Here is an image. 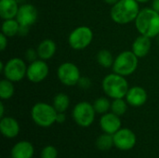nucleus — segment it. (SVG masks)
I'll list each match as a JSON object with an SVG mask.
<instances>
[{"instance_id":"nucleus-26","label":"nucleus","mask_w":159,"mask_h":158,"mask_svg":"<svg viewBox=\"0 0 159 158\" xmlns=\"http://www.w3.org/2000/svg\"><path fill=\"white\" fill-rule=\"evenodd\" d=\"M128 102L124 99H115L112 102L111 104V110L114 114H116L118 116H121L125 115V113L128 110Z\"/></svg>"},{"instance_id":"nucleus-30","label":"nucleus","mask_w":159,"mask_h":158,"mask_svg":"<svg viewBox=\"0 0 159 158\" xmlns=\"http://www.w3.org/2000/svg\"><path fill=\"white\" fill-rule=\"evenodd\" d=\"M7 47V36L1 33L0 34V50L4 51Z\"/></svg>"},{"instance_id":"nucleus-31","label":"nucleus","mask_w":159,"mask_h":158,"mask_svg":"<svg viewBox=\"0 0 159 158\" xmlns=\"http://www.w3.org/2000/svg\"><path fill=\"white\" fill-rule=\"evenodd\" d=\"M66 120V115L64 113H58L57 114V117H56V123L59 124H62L64 123Z\"/></svg>"},{"instance_id":"nucleus-19","label":"nucleus","mask_w":159,"mask_h":158,"mask_svg":"<svg viewBox=\"0 0 159 158\" xmlns=\"http://www.w3.org/2000/svg\"><path fill=\"white\" fill-rule=\"evenodd\" d=\"M36 50H37L39 59L47 61V60L51 59L55 55L56 50H57V46L53 40L47 38L39 43Z\"/></svg>"},{"instance_id":"nucleus-4","label":"nucleus","mask_w":159,"mask_h":158,"mask_svg":"<svg viewBox=\"0 0 159 158\" xmlns=\"http://www.w3.org/2000/svg\"><path fill=\"white\" fill-rule=\"evenodd\" d=\"M57 114L53 105L46 102H37L31 110L33 121L41 128H49L56 123Z\"/></svg>"},{"instance_id":"nucleus-28","label":"nucleus","mask_w":159,"mask_h":158,"mask_svg":"<svg viewBox=\"0 0 159 158\" xmlns=\"http://www.w3.org/2000/svg\"><path fill=\"white\" fill-rule=\"evenodd\" d=\"M38 57V53H37V50L36 49H34V48H28L26 51H25V59L29 61V62H32V61H34L37 60Z\"/></svg>"},{"instance_id":"nucleus-12","label":"nucleus","mask_w":159,"mask_h":158,"mask_svg":"<svg viewBox=\"0 0 159 158\" xmlns=\"http://www.w3.org/2000/svg\"><path fill=\"white\" fill-rule=\"evenodd\" d=\"M38 18V12L36 7L32 4H22L19 7V11L16 16V20L21 27L30 28L35 23Z\"/></svg>"},{"instance_id":"nucleus-23","label":"nucleus","mask_w":159,"mask_h":158,"mask_svg":"<svg viewBox=\"0 0 159 158\" xmlns=\"http://www.w3.org/2000/svg\"><path fill=\"white\" fill-rule=\"evenodd\" d=\"M15 92V87L12 81L3 79L0 82V98L1 100H9Z\"/></svg>"},{"instance_id":"nucleus-21","label":"nucleus","mask_w":159,"mask_h":158,"mask_svg":"<svg viewBox=\"0 0 159 158\" xmlns=\"http://www.w3.org/2000/svg\"><path fill=\"white\" fill-rule=\"evenodd\" d=\"M52 105L58 113H64L70 105V99L65 93H58L53 99Z\"/></svg>"},{"instance_id":"nucleus-17","label":"nucleus","mask_w":159,"mask_h":158,"mask_svg":"<svg viewBox=\"0 0 159 158\" xmlns=\"http://www.w3.org/2000/svg\"><path fill=\"white\" fill-rule=\"evenodd\" d=\"M34 153V146L27 141L16 143L11 149V158H32Z\"/></svg>"},{"instance_id":"nucleus-33","label":"nucleus","mask_w":159,"mask_h":158,"mask_svg":"<svg viewBox=\"0 0 159 158\" xmlns=\"http://www.w3.org/2000/svg\"><path fill=\"white\" fill-rule=\"evenodd\" d=\"M4 113H5V108H4V104L1 102H0V117H4Z\"/></svg>"},{"instance_id":"nucleus-10","label":"nucleus","mask_w":159,"mask_h":158,"mask_svg":"<svg viewBox=\"0 0 159 158\" xmlns=\"http://www.w3.org/2000/svg\"><path fill=\"white\" fill-rule=\"evenodd\" d=\"M48 73L49 69L48 63L46 61L39 59L30 62V64L27 66L26 77L30 82L37 84L44 81L48 75Z\"/></svg>"},{"instance_id":"nucleus-7","label":"nucleus","mask_w":159,"mask_h":158,"mask_svg":"<svg viewBox=\"0 0 159 158\" xmlns=\"http://www.w3.org/2000/svg\"><path fill=\"white\" fill-rule=\"evenodd\" d=\"M96 111L93 104L88 102H78L73 109L72 115L75 122L82 128L89 127L95 119Z\"/></svg>"},{"instance_id":"nucleus-16","label":"nucleus","mask_w":159,"mask_h":158,"mask_svg":"<svg viewBox=\"0 0 159 158\" xmlns=\"http://www.w3.org/2000/svg\"><path fill=\"white\" fill-rule=\"evenodd\" d=\"M151 46H152L151 38L140 34L133 41L131 46V50L138 58H143L149 53L151 49Z\"/></svg>"},{"instance_id":"nucleus-18","label":"nucleus","mask_w":159,"mask_h":158,"mask_svg":"<svg viewBox=\"0 0 159 158\" xmlns=\"http://www.w3.org/2000/svg\"><path fill=\"white\" fill-rule=\"evenodd\" d=\"M20 6L17 0H0V17L4 20L15 19Z\"/></svg>"},{"instance_id":"nucleus-14","label":"nucleus","mask_w":159,"mask_h":158,"mask_svg":"<svg viewBox=\"0 0 159 158\" xmlns=\"http://www.w3.org/2000/svg\"><path fill=\"white\" fill-rule=\"evenodd\" d=\"M125 98L129 105L132 107H141L147 102L148 95L143 88L135 86L129 89Z\"/></svg>"},{"instance_id":"nucleus-22","label":"nucleus","mask_w":159,"mask_h":158,"mask_svg":"<svg viewBox=\"0 0 159 158\" xmlns=\"http://www.w3.org/2000/svg\"><path fill=\"white\" fill-rule=\"evenodd\" d=\"M98 63L103 68H111L114 64V57L108 49H101L96 56Z\"/></svg>"},{"instance_id":"nucleus-6","label":"nucleus","mask_w":159,"mask_h":158,"mask_svg":"<svg viewBox=\"0 0 159 158\" xmlns=\"http://www.w3.org/2000/svg\"><path fill=\"white\" fill-rule=\"evenodd\" d=\"M93 40V32L89 26H78L75 28L68 36V44L75 50L87 48Z\"/></svg>"},{"instance_id":"nucleus-1","label":"nucleus","mask_w":159,"mask_h":158,"mask_svg":"<svg viewBox=\"0 0 159 158\" xmlns=\"http://www.w3.org/2000/svg\"><path fill=\"white\" fill-rule=\"evenodd\" d=\"M135 27L140 34L149 38L159 35V13L152 7H144L140 10L136 20Z\"/></svg>"},{"instance_id":"nucleus-8","label":"nucleus","mask_w":159,"mask_h":158,"mask_svg":"<svg viewBox=\"0 0 159 158\" xmlns=\"http://www.w3.org/2000/svg\"><path fill=\"white\" fill-rule=\"evenodd\" d=\"M27 66L20 58H12L5 63L4 70L2 74L6 79L12 81L13 83L19 82L26 77Z\"/></svg>"},{"instance_id":"nucleus-36","label":"nucleus","mask_w":159,"mask_h":158,"mask_svg":"<svg viewBox=\"0 0 159 158\" xmlns=\"http://www.w3.org/2000/svg\"><path fill=\"white\" fill-rule=\"evenodd\" d=\"M136 1H137L139 4H141V3H142V4H143V3H147V2H148V1H150V0H136Z\"/></svg>"},{"instance_id":"nucleus-13","label":"nucleus","mask_w":159,"mask_h":158,"mask_svg":"<svg viewBox=\"0 0 159 158\" xmlns=\"http://www.w3.org/2000/svg\"><path fill=\"white\" fill-rule=\"evenodd\" d=\"M100 126L103 132L114 135L121 129V120L120 117L113 112L106 113L101 117Z\"/></svg>"},{"instance_id":"nucleus-15","label":"nucleus","mask_w":159,"mask_h":158,"mask_svg":"<svg viewBox=\"0 0 159 158\" xmlns=\"http://www.w3.org/2000/svg\"><path fill=\"white\" fill-rule=\"evenodd\" d=\"M0 130L4 137L13 139L20 132V125L18 121L10 116H4L0 120Z\"/></svg>"},{"instance_id":"nucleus-5","label":"nucleus","mask_w":159,"mask_h":158,"mask_svg":"<svg viewBox=\"0 0 159 158\" xmlns=\"http://www.w3.org/2000/svg\"><path fill=\"white\" fill-rule=\"evenodd\" d=\"M138 57L133 53L132 50H125L119 53L112 66L114 73L123 76L131 75L138 68L139 61Z\"/></svg>"},{"instance_id":"nucleus-32","label":"nucleus","mask_w":159,"mask_h":158,"mask_svg":"<svg viewBox=\"0 0 159 158\" xmlns=\"http://www.w3.org/2000/svg\"><path fill=\"white\" fill-rule=\"evenodd\" d=\"M154 10H156L157 12L159 13V0H153L152 2V7H151Z\"/></svg>"},{"instance_id":"nucleus-11","label":"nucleus","mask_w":159,"mask_h":158,"mask_svg":"<svg viewBox=\"0 0 159 158\" xmlns=\"http://www.w3.org/2000/svg\"><path fill=\"white\" fill-rule=\"evenodd\" d=\"M113 136L115 146L122 151L131 150L137 142L135 133L129 129H120Z\"/></svg>"},{"instance_id":"nucleus-37","label":"nucleus","mask_w":159,"mask_h":158,"mask_svg":"<svg viewBox=\"0 0 159 158\" xmlns=\"http://www.w3.org/2000/svg\"><path fill=\"white\" fill-rule=\"evenodd\" d=\"M157 37H158V41H159V35H158V36H157Z\"/></svg>"},{"instance_id":"nucleus-35","label":"nucleus","mask_w":159,"mask_h":158,"mask_svg":"<svg viewBox=\"0 0 159 158\" xmlns=\"http://www.w3.org/2000/svg\"><path fill=\"white\" fill-rule=\"evenodd\" d=\"M4 67H5V63L1 61H0V72H1V73H2L3 70H4Z\"/></svg>"},{"instance_id":"nucleus-2","label":"nucleus","mask_w":159,"mask_h":158,"mask_svg":"<svg viewBox=\"0 0 159 158\" xmlns=\"http://www.w3.org/2000/svg\"><path fill=\"white\" fill-rule=\"evenodd\" d=\"M140 10L136 0H119L112 6L110 16L116 23L124 25L135 21Z\"/></svg>"},{"instance_id":"nucleus-20","label":"nucleus","mask_w":159,"mask_h":158,"mask_svg":"<svg viewBox=\"0 0 159 158\" xmlns=\"http://www.w3.org/2000/svg\"><path fill=\"white\" fill-rule=\"evenodd\" d=\"M20 23L15 19L4 20L1 25V33L7 37H12L16 34H19Z\"/></svg>"},{"instance_id":"nucleus-34","label":"nucleus","mask_w":159,"mask_h":158,"mask_svg":"<svg viewBox=\"0 0 159 158\" xmlns=\"http://www.w3.org/2000/svg\"><path fill=\"white\" fill-rule=\"evenodd\" d=\"M106 4H108V5H111V6H113V5H115L116 2H118L119 0H103Z\"/></svg>"},{"instance_id":"nucleus-24","label":"nucleus","mask_w":159,"mask_h":158,"mask_svg":"<svg viewBox=\"0 0 159 158\" xmlns=\"http://www.w3.org/2000/svg\"><path fill=\"white\" fill-rule=\"evenodd\" d=\"M115 145L114 143V136L112 134L103 133L102 134L96 141V146L98 149L102 151H107L112 148V146Z\"/></svg>"},{"instance_id":"nucleus-25","label":"nucleus","mask_w":159,"mask_h":158,"mask_svg":"<svg viewBox=\"0 0 159 158\" xmlns=\"http://www.w3.org/2000/svg\"><path fill=\"white\" fill-rule=\"evenodd\" d=\"M112 102L105 97H100L97 100H95L93 103V107L97 114L103 115L108 113V111L111 109Z\"/></svg>"},{"instance_id":"nucleus-9","label":"nucleus","mask_w":159,"mask_h":158,"mask_svg":"<svg viewBox=\"0 0 159 158\" xmlns=\"http://www.w3.org/2000/svg\"><path fill=\"white\" fill-rule=\"evenodd\" d=\"M57 77L66 87H74L81 78L79 68L73 62H63L57 69Z\"/></svg>"},{"instance_id":"nucleus-3","label":"nucleus","mask_w":159,"mask_h":158,"mask_svg":"<svg viewBox=\"0 0 159 158\" xmlns=\"http://www.w3.org/2000/svg\"><path fill=\"white\" fill-rule=\"evenodd\" d=\"M102 88L105 95L113 100L124 99L129 89L126 77L116 73L109 74L102 79Z\"/></svg>"},{"instance_id":"nucleus-27","label":"nucleus","mask_w":159,"mask_h":158,"mask_svg":"<svg viewBox=\"0 0 159 158\" xmlns=\"http://www.w3.org/2000/svg\"><path fill=\"white\" fill-rule=\"evenodd\" d=\"M41 158H57L58 151L52 145H48L41 151Z\"/></svg>"},{"instance_id":"nucleus-29","label":"nucleus","mask_w":159,"mask_h":158,"mask_svg":"<svg viewBox=\"0 0 159 158\" xmlns=\"http://www.w3.org/2000/svg\"><path fill=\"white\" fill-rule=\"evenodd\" d=\"M80 88H89L90 87V85H91V83H90V80L88 78V77H84V76H81V78L79 79V81H78V84H77Z\"/></svg>"},{"instance_id":"nucleus-38","label":"nucleus","mask_w":159,"mask_h":158,"mask_svg":"<svg viewBox=\"0 0 159 158\" xmlns=\"http://www.w3.org/2000/svg\"><path fill=\"white\" fill-rule=\"evenodd\" d=\"M17 1H18V0H17Z\"/></svg>"}]
</instances>
